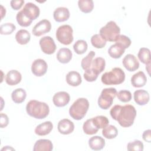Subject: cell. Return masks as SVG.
Listing matches in <instances>:
<instances>
[{"label":"cell","instance_id":"obj_30","mask_svg":"<svg viewBox=\"0 0 151 151\" xmlns=\"http://www.w3.org/2000/svg\"><path fill=\"white\" fill-rule=\"evenodd\" d=\"M78 6L80 11L84 13L91 12L94 8V2L92 0H79Z\"/></svg>","mask_w":151,"mask_h":151},{"label":"cell","instance_id":"obj_41","mask_svg":"<svg viewBox=\"0 0 151 151\" xmlns=\"http://www.w3.org/2000/svg\"><path fill=\"white\" fill-rule=\"evenodd\" d=\"M84 79L88 82H93L97 80L98 75L93 71V70L90 68L89 70H86L83 74Z\"/></svg>","mask_w":151,"mask_h":151},{"label":"cell","instance_id":"obj_12","mask_svg":"<svg viewBox=\"0 0 151 151\" xmlns=\"http://www.w3.org/2000/svg\"><path fill=\"white\" fill-rule=\"evenodd\" d=\"M123 65L129 71L132 72L137 70L139 67V62L137 58L133 54H127L123 59Z\"/></svg>","mask_w":151,"mask_h":151},{"label":"cell","instance_id":"obj_37","mask_svg":"<svg viewBox=\"0 0 151 151\" xmlns=\"http://www.w3.org/2000/svg\"><path fill=\"white\" fill-rule=\"evenodd\" d=\"M143 143L139 140H135L129 142L127 145V149L129 151H142L143 150Z\"/></svg>","mask_w":151,"mask_h":151},{"label":"cell","instance_id":"obj_25","mask_svg":"<svg viewBox=\"0 0 151 151\" xmlns=\"http://www.w3.org/2000/svg\"><path fill=\"white\" fill-rule=\"evenodd\" d=\"M31 39L29 32L26 29H20L15 34V40L17 42L21 45L27 44Z\"/></svg>","mask_w":151,"mask_h":151},{"label":"cell","instance_id":"obj_43","mask_svg":"<svg viewBox=\"0 0 151 151\" xmlns=\"http://www.w3.org/2000/svg\"><path fill=\"white\" fill-rule=\"evenodd\" d=\"M9 123V119L8 116L4 113H1L0 118V126L1 128L5 127L7 126Z\"/></svg>","mask_w":151,"mask_h":151},{"label":"cell","instance_id":"obj_3","mask_svg":"<svg viewBox=\"0 0 151 151\" xmlns=\"http://www.w3.org/2000/svg\"><path fill=\"white\" fill-rule=\"evenodd\" d=\"M89 107V102L86 98H78L70 106V116L74 120H80L86 114Z\"/></svg>","mask_w":151,"mask_h":151},{"label":"cell","instance_id":"obj_45","mask_svg":"<svg viewBox=\"0 0 151 151\" xmlns=\"http://www.w3.org/2000/svg\"><path fill=\"white\" fill-rule=\"evenodd\" d=\"M15 150V149H13L12 147H11L9 148V146H6L5 147H4V148H2V149H1V150Z\"/></svg>","mask_w":151,"mask_h":151},{"label":"cell","instance_id":"obj_20","mask_svg":"<svg viewBox=\"0 0 151 151\" xmlns=\"http://www.w3.org/2000/svg\"><path fill=\"white\" fill-rule=\"evenodd\" d=\"M65 80L68 84L76 87L79 86L81 82V77L79 73L76 71H71L67 73L65 77Z\"/></svg>","mask_w":151,"mask_h":151},{"label":"cell","instance_id":"obj_8","mask_svg":"<svg viewBox=\"0 0 151 151\" xmlns=\"http://www.w3.org/2000/svg\"><path fill=\"white\" fill-rule=\"evenodd\" d=\"M40 45L42 52L46 54H52L56 50V45L54 40L50 36H45L41 38L39 41Z\"/></svg>","mask_w":151,"mask_h":151},{"label":"cell","instance_id":"obj_27","mask_svg":"<svg viewBox=\"0 0 151 151\" xmlns=\"http://www.w3.org/2000/svg\"><path fill=\"white\" fill-rule=\"evenodd\" d=\"M124 51L125 50L122 46L115 43L109 47L108 53L111 58L117 59L122 57V55L124 54Z\"/></svg>","mask_w":151,"mask_h":151},{"label":"cell","instance_id":"obj_13","mask_svg":"<svg viewBox=\"0 0 151 151\" xmlns=\"http://www.w3.org/2000/svg\"><path fill=\"white\" fill-rule=\"evenodd\" d=\"M70 94L66 91H59L56 93L53 97L52 101L54 104L58 107L66 106L70 101Z\"/></svg>","mask_w":151,"mask_h":151},{"label":"cell","instance_id":"obj_10","mask_svg":"<svg viewBox=\"0 0 151 151\" xmlns=\"http://www.w3.org/2000/svg\"><path fill=\"white\" fill-rule=\"evenodd\" d=\"M51 28V24L48 19H42L37 23L32 29L33 35L36 37H40L43 34L48 32Z\"/></svg>","mask_w":151,"mask_h":151},{"label":"cell","instance_id":"obj_16","mask_svg":"<svg viewBox=\"0 0 151 151\" xmlns=\"http://www.w3.org/2000/svg\"><path fill=\"white\" fill-rule=\"evenodd\" d=\"M70 11L66 7H58L53 12L54 19L55 21L61 22L68 19L70 17Z\"/></svg>","mask_w":151,"mask_h":151},{"label":"cell","instance_id":"obj_4","mask_svg":"<svg viewBox=\"0 0 151 151\" xmlns=\"http://www.w3.org/2000/svg\"><path fill=\"white\" fill-rule=\"evenodd\" d=\"M125 80V73L119 67H114L109 72L104 73L101 77V82L106 85H117L122 84Z\"/></svg>","mask_w":151,"mask_h":151},{"label":"cell","instance_id":"obj_34","mask_svg":"<svg viewBox=\"0 0 151 151\" xmlns=\"http://www.w3.org/2000/svg\"><path fill=\"white\" fill-rule=\"evenodd\" d=\"M95 52L93 51H90V52L84 57L81 62V66L84 70H89L91 68V63L93 59V57L95 56Z\"/></svg>","mask_w":151,"mask_h":151},{"label":"cell","instance_id":"obj_32","mask_svg":"<svg viewBox=\"0 0 151 151\" xmlns=\"http://www.w3.org/2000/svg\"><path fill=\"white\" fill-rule=\"evenodd\" d=\"M94 125L97 129H103L109 124V120L107 117L104 116H97L92 118Z\"/></svg>","mask_w":151,"mask_h":151},{"label":"cell","instance_id":"obj_7","mask_svg":"<svg viewBox=\"0 0 151 151\" xmlns=\"http://www.w3.org/2000/svg\"><path fill=\"white\" fill-rule=\"evenodd\" d=\"M73 30L69 25H63L60 26L56 31V38L57 40L64 45L70 44L73 40Z\"/></svg>","mask_w":151,"mask_h":151},{"label":"cell","instance_id":"obj_6","mask_svg":"<svg viewBox=\"0 0 151 151\" xmlns=\"http://www.w3.org/2000/svg\"><path fill=\"white\" fill-rule=\"evenodd\" d=\"M117 93L116 89L113 87L104 88L98 99L99 106L103 110H107L111 106Z\"/></svg>","mask_w":151,"mask_h":151},{"label":"cell","instance_id":"obj_17","mask_svg":"<svg viewBox=\"0 0 151 151\" xmlns=\"http://www.w3.org/2000/svg\"><path fill=\"white\" fill-rule=\"evenodd\" d=\"M22 79L21 74L16 70H11L8 72L5 77V81L9 86H15L19 83Z\"/></svg>","mask_w":151,"mask_h":151},{"label":"cell","instance_id":"obj_11","mask_svg":"<svg viewBox=\"0 0 151 151\" xmlns=\"http://www.w3.org/2000/svg\"><path fill=\"white\" fill-rule=\"evenodd\" d=\"M22 11L24 15L30 20L36 19L40 15V8L32 2H27L24 6Z\"/></svg>","mask_w":151,"mask_h":151},{"label":"cell","instance_id":"obj_38","mask_svg":"<svg viewBox=\"0 0 151 151\" xmlns=\"http://www.w3.org/2000/svg\"><path fill=\"white\" fill-rule=\"evenodd\" d=\"M16 29V27L12 23H5L0 26V33L2 35H9Z\"/></svg>","mask_w":151,"mask_h":151},{"label":"cell","instance_id":"obj_31","mask_svg":"<svg viewBox=\"0 0 151 151\" xmlns=\"http://www.w3.org/2000/svg\"><path fill=\"white\" fill-rule=\"evenodd\" d=\"M83 129L84 132L88 135L94 134L97 133L99 129H97L93 124L92 118L87 120L83 125Z\"/></svg>","mask_w":151,"mask_h":151},{"label":"cell","instance_id":"obj_2","mask_svg":"<svg viewBox=\"0 0 151 151\" xmlns=\"http://www.w3.org/2000/svg\"><path fill=\"white\" fill-rule=\"evenodd\" d=\"M26 111L31 117L37 119H42L48 115L50 109L47 103L32 100L27 103Z\"/></svg>","mask_w":151,"mask_h":151},{"label":"cell","instance_id":"obj_5","mask_svg":"<svg viewBox=\"0 0 151 151\" xmlns=\"http://www.w3.org/2000/svg\"><path fill=\"white\" fill-rule=\"evenodd\" d=\"M120 33V28L114 21H110L100 29V35L106 40L116 41Z\"/></svg>","mask_w":151,"mask_h":151},{"label":"cell","instance_id":"obj_40","mask_svg":"<svg viewBox=\"0 0 151 151\" xmlns=\"http://www.w3.org/2000/svg\"><path fill=\"white\" fill-rule=\"evenodd\" d=\"M116 96L120 101L124 103L129 102L132 99V93L129 90H120L117 93Z\"/></svg>","mask_w":151,"mask_h":151},{"label":"cell","instance_id":"obj_9","mask_svg":"<svg viewBox=\"0 0 151 151\" xmlns=\"http://www.w3.org/2000/svg\"><path fill=\"white\" fill-rule=\"evenodd\" d=\"M48 65L46 61L41 58L35 60L31 65L32 73L37 77L44 76L46 73Z\"/></svg>","mask_w":151,"mask_h":151},{"label":"cell","instance_id":"obj_15","mask_svg":"<svg viewBox=\"0 0 151 151\" xmlns=\"http://www.w3.org/2000/svg\"><path fill=\"white\" fill-rule=\"evenodd\" d=\"M133 97L134 101L140 106L146 105L149 101V93L144 90H137L134 92Z\"/></svg>","mask_w":151,"mask_h":151},{"label":"cell","instance_id":"obj_1","mask_svg":"<svg viewBox=\"0 0 151 151\" xmlns=\"http://www.w3.org/2000/svg\"><path fill=\"white\" fill-rule=\"evenodd\" d=\"M110 113L111 117L117 121L121 126L128 127L134 123L136 110L134 107L130 104H126L123 106L117 104L111 109Z\"/></svg>","mask_w":151,"mask_h":151},{"label":"cell","instance_id":"obj_29","mask_svg":"<svg viewBox=\"0 0 151 151\" xmlns=\"http://www.w3.org/2000/svg\"><path fill=\"white\" fill-rule=\"evenodd\" d=\"M138 58L143 64L147 65L150 64V51L147 48H140L138 54Z\"/></svg>","mask_w":151,"mask_h":151},{"label":"cell","instance_id":"obj_19","mask_svg":"<svg viewBox=\"0 0 151 151\" xmlns=\"http://www.w3.org/2000/svg\"><path fill=\"white\" fill-rule=\"evenodd\" d=\"M53 149V145L51 140L48 139H39L34 144V151H51Z\"/></svg>","mask_w":151,"mask_h":151},{"label":"cell","instance_id":"obj_44","mask_svg":"<svg viewBox=\"0 0 151 151\" xmlns=\"http://www.w3.org/2000/svg\"><path fill=\"white\" fill-rule=\"evenodd\" d=\"M142 138L145 142L150 143L151 142V130L148 129L144 131L142 134Z\"/></svg>","mask_w":151,"mask_h":151},{"label":"cell","instance_id":"obj_36","mask_svg":"<svg viewBox=\"0 0 151 151\" xmlns=\"http://www.w3.org/2000/svg\"><path fill=\"white\" fill-rule=\"evenodd\" d=\"M16 19H17V21L18 22V24L21 26V27H27L29 26L32 21L30 20L29 19H28L23 13V12L22 11V10H21L20 11H19L16 16Z\"/></svg>","mask_w":151,"mask_h":151},{"label":"cell","instance_id":"obj_24","mask_svg":"<svg viewBox=\"0 0 151 151\" xmlns=\"http://www.w3.org/2000/svg\"><path fill=\"white\" fill-rule=\"evenodd\" d=\"M105 60L102 57H97L93 60L90 68L93 70L94 73L99 75L104 71L105 68Z\"/></svg>","mask_w":151,"mask_h":151},{"label":"cell","instance_id":"obj_22","mask_svg":"<svg viewBox=\"0 0 151 151\" xmlns=\"http://www.w3.org/2000/svg\"><path fill=\"white\" fill-rule=\"evenodd\" d=\"M53 129V124L50 121H46L38 125L35 129V133L38 136H45Z\"/></svg>","mask_w":151,"mask_h":151},{"label":"cell","instance_id":"obj_18","mask_svg":"<svg viewBox=\"0 0 151 151\" xmlns=\"http://www.w3.org/2000/svg\"><path fill=\"white\" fill-rule=\"evenodd\" d=\"M147 82V77L145 74L140 71L132 76L131 77V83L132 85L134 87H143Z\"/></svg>","mask_w":151,"mask_h":151},{"label":"cell","instance_id":"obj_23","mask_svg":"<svg viewBox=\"0 0 151 151\" xmlns=\"http://www.w3.org/2000/svg\"><path fill=\"white\" fill-rule=\"evenodd\" d=\"M88 145L92 150H101L105 146V140L101 136H94L89 139Z\"/></svg>","mask_w":151,"mask_h":151},{"label":"cell","instance_id":"obj_28","mask_svg":"<svg viewBox=\"0 0 151 151\" xmlns=\"http://www.w3.org/2000/svg\"><path fill=\"white\" fill-rule=\"evenodd\" d=\"M118 134V130L117 128L113 125H107L103 129L102 134L103 136L108 139H112L115 138Z\"/></svg>","mask_w":151,"mask_h":151},{"label":"cell","instance_id":"obj_14","mask_svg":"<svg viewBox=\"0 0 151 151\" xmlns=\"http://www.w3.org/2000/svg\"><path fill=\"white\" fill-rule=\"evenodd\" d=\"M58 130L63 134H68L71 133L74 129V124L73 122L68 119H64L58 123Z\"/></svg>","mask_w":151,"mask_h":151},{"label":"cell","instance_id":"obj_42","mask_svg":"<svg viewBox=\"0 0 151 151\" xmlns=\"http://www.w3.org/2000/svg\"><path fill=\"white\" fill-rule=\"evenodd\" d=\"M24 4L23 0H12L10 2L11 6L14 10H19Z\"/></svg>","mask_w":151,"mask_h":151},{"label":"cell","instance_id":"obj_39","mask_svg":"<svg viewBox=\"0 0 151 151\" xmlns=\"http://www.w3.org/2000/svg\"><path fill=\"white\" fill-rule=\"evenodd\" d=\"M115 42L122 46L124 50L129 48L132 43L130 39L124 35H119Z\"/></svg>","mask_w":151,"mask_h":151},{"label":"cell","instance_id":"obj_35","mask_svg":"<svg viewBox=\"0 0 151 151\" xmlns=\"http://www.w3.org/2000/svg\"><path fill=\"white\" fill-rule=\"evenodd\" d=\"M88 45L86 41L83 40H77L73 45V49L77 54H83L87 50Z\"/></svg>","mask_w":151,"mask_h":151},{"label":"cell","instance_id":"obj_26","mask_svg":"<svg viewBox=\"0 0 151 151\" xmlns=\"http://www.w3.org/2000/svg\"><path fill=\"white\" fill-rule=\"evenodd\" d=\"M27 97V93L25 90L22 88H18L14 90L11 94V99L12 101L17 103L19 104L22 103Z\"/></svg>","mask_w":151,"mask_h":151},{"label":"cell","instance_id":"obj_21","mask_svg":"<svg viewBox=\"0 0 151 151\" xmlns=\"http://www.w3.org/2000/svg\"><path fill=\"white\" fill-rule=\"evenodd\" d=\"M72 52L67 48H60L57 53V59L63 64H66L70 61L72 58Z\"/></svg>","mask_w":151,"mask_h":151},{"label":"cell","instance_id":"obj_33","mask_svg":"<svg viewBox=\"0 0 151 151\" xmlns=\"http://www.w3.org/2000/svg\"><path fill=\"white\" fill-rule=\"evenodd\" d=\"M91 43L96 48H102L106 45V41L100 34H94L91 38Z\"/></svg>","mask_w":151,"mask_h":151}]
</instances>
